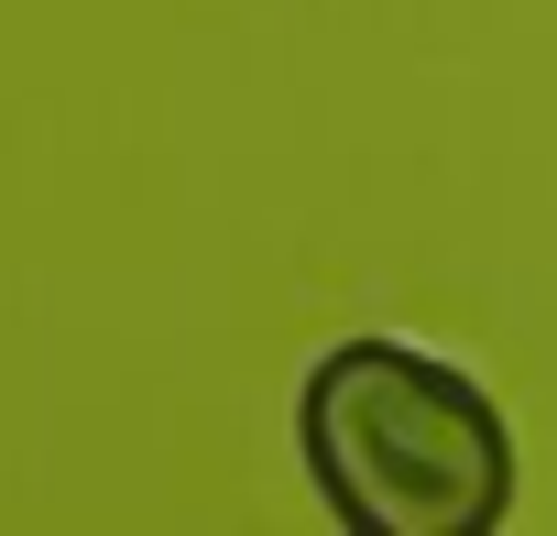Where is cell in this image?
<instances>
[{
	"instance_id": "6da1fadb",
	"label": "cell",
	"mask_w": 557,
	"mask_h": 536,
	"mask_svg": "<svg viewBox=\"0 0 557 536\" xmlns=\"http://www.w3.org/2000/svg\"><path fill=\"white\" fill-rule=\"evenodd\" d=\"M296 449L350 536H492L513 514L503 405L416 340H339L296 383Z\"/></svg>"
}]
</instances>
